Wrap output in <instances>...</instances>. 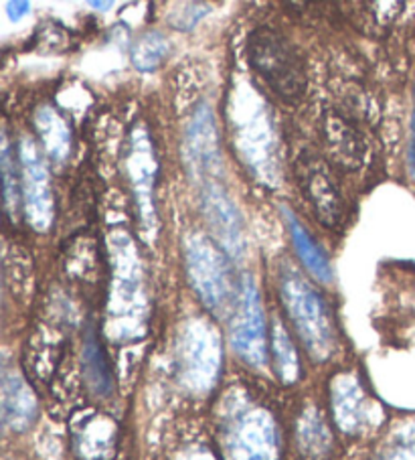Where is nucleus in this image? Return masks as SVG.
Segmentation results:
<instances>
[{
	"instance_id": "18",
	"label": "nucleus",
	"mask_w": 415,
	"mask_h": 460,
	"mask_svg": "<svg viewBox=\"0 0 415 460\" xmlns=\"http://www.w3.org/2000/svg\"><path fill=\"white\" fill-rule=\"evenodd\" d=\"M393 460H415V455L413 452H399Z\"/></svg>"
},
{
	"instance_id": "5",
	"label": "nucleus",
	"mask_w": 415,
	"mask_h": 460,
	"mask_svg": "<svg viewBox=\"0 0 415 460\" xmlns=\"http://www.w3.org/2000/svg\"><path fill=\"white\" fill-rule=\"evenodd\" d=\"M203 211L207 226L229 256L239 258L245 248L243 242V224L237 209L234 208L229 197L223 193L221 187L209 185L203 191Z\"/></svg>"
},
{
	"instance_id": "4",
	"label": "nucleus",
	"mask_w": 415,
	"mask_h": 460,
	"mask_svg": "<svg viewBox=\"0 0 415 460\" xmlns=\"http://www.w3.org/2000/svg\"><path fill=\"white\" fill-rule=\"evenodd\" d=\"M234 347L239 357L261 367L268 361V341H266V324H263L261 298L250 282L242 295L235 321H234Z\"/></svg>"
},
{
	"instance_id": "14",
	"label": "nucleus",
	"mask_w": 415,
	"mask_h": 460,
	"mask_svg": "<svg viewBox=\"0 0 415 460\" xmlns=\"http://www.w3.org/2000/svg\"><path fill=\"white\" fill-rule=\"evenodd\" d=\"M13 158H11V146L9 140L4 138L3 142V177H4V208L9 213L11 219H17V209H19V189L17 181H13Z\"/></svg>"
},
{
	"instance_id": "12",
	"label": "nucleus",
	"mask_w": 415,
	"mask_h": 460,
	"mask_svg": "<svg viewBox=\"0 0 415 460\" xmlns=\"http://www.w3.org/2000/svg\"><path fill=\"white\" fill-rule=\"evenodd\" d=\"M166 55H169V43L156 31L145 33L132 45V63L140 71L158 69Z\"/></svg>"
},
{
	"instance_id": "10",
	"label": "nucleus",
	"mask_w": 415,
	"mask_h": 460,
	"mask_svg": "<svg viewBox=\"0 0 415 460\" xmlns=\"http://www.w3.org/2000/svg\"><path fill=\"white\" fill-rule=\"evenodd\" d=\"M190 158L197 166H209L211 158H217V142H215L213 116L205 106L199 110L189 130Z\"/></svg>"
},
{
	"instance_id": "2",
	"label": "nucleus",
	"mask_w": 415,
	"mask_h": 460,
	"mask_svg": "<svg viewBox=\"0 0 415 460\" xmlns=\"http://www.w3.org/2000/svg\"><path fill=\"white\" fill-rule=\"evenodd\" d=\"M282 296L294 324H296V331L300 332L305 345L310 349V353L316 359H326L332 351L334 332L322 298L298 274L284 276Z\"/></svg>"
},
{
	"instance_id": "17",
	"label": "nucleus",
	"mask_w": 415,
	"mask_h": 460,
	"mask_svg": "<svg viewBox=\"0 0 415 460\" xmlns=\"http://www.w3.org/2000/svg\"><path fill=\"white\" fill-rule=\"evenodd\" d=\"M29 9H31V4L29 3H21V0H17V3H14V0H13V3L6 4V13H9L11 21H21L29 13Z\"/></svg>"
},
{
	"instance_id": "16",
	"label": "nucleus",
	"mask_w": 415,
	"mask_h": 460,
	"mask_svg": "<svg viewBox=\"0 0 415 460\" xmlns=\"http://www.w3.org/2000/svg\"><path fill=\"white\" fill-rule=\"evenodd\" d=\"M407 166H410V172L415 177V98L410 124V140H407Z\"/></svg>"
},
{
	"instance_id": "13",
	"label": "nucleus",
	"mask_w": 415,
	"mask_h": 460,
	"mask_svg": "<svg viewBox=\"0 0 415 460\" xmlns=\"http://www.w3.org/2000/svg\"><path fill=\"white\" fill-rule=\"evenodd\" d=\"M274 355H276V367L278 374L284 382H294L298 376V359L294 353V347L290 343L288 335L282 329V324H274Z\"/></svg>"
},
{
	"instance_id": "19",
	"label": "nucleus",
	"mask_w": 415,
	"mask_h": 460,
	"mask_svg": "<svg viewBox=\"0 0 415 460\" xmlns=\"http://www.w3.org/2000/svg\"><path fill=\"white\" fill-rule=\"evenodd\" d=\"M93 9H100V11H103V9H110L111 6V3H100V0H93V3H90Z\"/></svg>"
},
{
	"instance_id": "15",
	"label": "nucleus",
	"mask_w": 415,
	"mask_h": 460,
	"mask_svg": "<svg viewBox=\"0 0 415 460\" xmlns=\"http://www.w3.org/2000/svg\"><path fill=\"white\" fill-rule=\"evenodd\" d=\"M185 9L187 11H177V13L171 14V25L174 29H182V31L193 29L199 22V19L205 17V14L209 13V4L189 3V4H185Z\"/></svg>"
},
{
	"instance_id": "9",
	"label": "nucleus",
	"mask_w": 415,
	"mask_h": 460,
	"mask_svg": "<svg viewBox=\"0 0 415 460\" xmlns=\"http://www.w3.org/2000/svg\"><path fill=\"white\" fill-rule=\"evenodd\" d=\"M82 363H84L85 382L90 385V390L95 395L108 398L111 390H114V377H111V369L106 359V353H103V349L100 345L98 337L93 335V331L87 332L85 337Z\"/></svg>"
},
{
	"instance_id": "3",
	"label": "nucleus",
	"mask_w": 415,
	"mask_h": 460,
	"mask_svg": "<svg viewBox=\"0 0 415 460\" xmlns=\"http://www.w3.org/2000/svg\"><path fill=\"white\" fill-rule=\"evenodd\" d=\"M296 177L321 224L329 227L339 226L342 219V197L321 158L302 155L296 163Z\"/></svg>"
},
{
	"instance_id": "11",
	"label": "nucleus",
	"mask_w": 415,
	"mask_h": 460,
	"mask_svg": "<svg viewBox=\"0 0 415 460\" xmlns=\"http://www.w3.org/2000/svg\"><path fill=\"white\" fill-rule=\"evenodd\" d=\"M271 456H274V440L268 424H247L235 440L234 460H274Z\"/></svg>"
},
{
	"instance_id": "8",
	"label": "nucleus",
	"mask_w": 415,
	"mask_h": 460,
	"mask_svg": "<svg viewBox=\"0 0 415 460\" xmlns=\"http://www.w3.org/2000/svg\"><path fill=\"white\" fill-rule=\"evenodd\" d=\"M3 418L4 424L14 428V430L27 428L35 418V398L19 376H4Z\"/></svg>"
},
{
	"instance_id": "6",
	"label": "nucleus",
	"mask_w": 415,
	"mask_h": 460,
	"mask_svg": "<svg viewBox=\"0 0 415 460\" xmlns=\"http://www.w3.org/2000/svg\"><path fill=\"white\" fill-rule=\"evenodd\" d=\"M189 268L190 279H193L195 288L205 300L207 306H219L221 300L225 298V274L219 258L213 252L205 250L199 245L189 253Z\"/></svg>"
},
{
	"instance_id": "7",
	"label": "nucleus",
	"mask_w": 415,
	"mask_h": 460,
	"mask_svg": "<svg viewBox=\"0 0 415 460\" xmlns=\"http://www.w3.org/2000/svg\"><path fill=\"white\" fill-rule=\"evenodd\" d=\"M282 213H284V217H286V224H288L290 235H292V243H294V248H296V252H298L302 264L306 266L308 272L313 274L316 280L331 282L332 280L331 264H329V258L324 256V252H322L321 245L314 242V237L306 232L305 226L300 224L298 217L294 216L290 209L284 208Z\"/></svg>"
},
{
	"instance_id": "1",
	"label": "nucleus",
	"mask_w": 415,
	"mask_h": 460,
	"mask_svg": "<svg viewBox=\"0 0 415 460\" xmlns=\"http://www.w3.org/2000/svg\"><path fill=\"white\" fill-rule=\"evenodd\" d=\"M247 59L263 84L278 98L294 104L308 85V71L302 53L288 37L271 27H258L247 37Z\"/></svg>"
}]
</instances>
